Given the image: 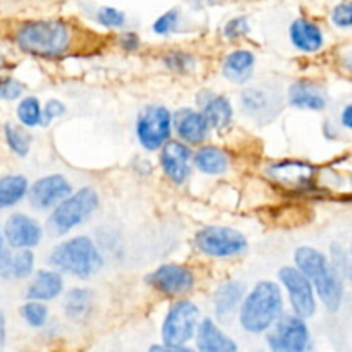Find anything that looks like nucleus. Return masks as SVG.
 Here are the masks:
<instances>
[{
	"label": "nucleus",
	"mask_w": 352,
	"mask_h": 352,
	"mask_svg": "<svg viewBox=\"0 0 352 352\" xmlns=\"http://www.w3.org/2000/svg\"><path fill=\"white\" fill-rule=\"evenodd\" d=\"M294 260L298 263V270L308 278L313 289H316L327 308L330 311H337L342 305V278L333 272L325 254L315 248L301 246L296 250Z\"/></svg>",
	"instance_id": "obj_1"
},
{
	"label": "nucleus",
	"mask_w": 352,
	"mask_h": 352,
	"mask_svg": "<svg viewBox=\"0 0 352 352\" xmlns=\"http://www.w3.org/2000/svg\"><path fill=\"white\" fill-rule=\"evenodd\" d=\"M16 43L26 54L54 58L67 52L71 33L62 21H30L17 30Z\"/></svg>",
	"instance_id": "obj_2"
},
{
	"label": "nucleus",
	"mask_w": 352,
	"mask_h": 352,
	"mask_svg": "<svg viewBox=\"0 0 352 352\" xmlns=\"http://www.w3.org/2000/svg\"><path fill=\"white\" fill-rule=\"evenodd\" d=\"M282 292L277 284L263 280L248 294L241 308V325L250 333H263L280 318Z\"/></svg>",
	"instance_id": "obj_3"
},
{
	"label": "nucleus",
	"mask_w": 352,
	"mask_h": 352,
	"mask_svg": "<svg viewBox=\"0 0 352 352\" xmlns=\"http://www.w3.org/2000/svg\"><path fill=\"white\" fill-rule=\"evenodd\" d=\"M50 263L65 274L88 278L103 267V258L89 237L78 236L58 244L52 251Z\"/></svg>",
	"instance_id": "obj_4"
},
{
	"label": "nucleus",
	"mask_w": 352,
	"mask_h": 352,
	"mask_svg": "<svg viewBox=\"0 0 352 352\" xmlns=\"http://www.w3.org/2000/svg\"><path fill=\"white\" fill-rule=\"evenodd\" d=\"M98 206V195L95 189L82 188L74 195L67 196L57 208L52 212L47 227L54 236H62L74 229L76 226L85 222Z\"/></svg>",
	"instance_id": "obj_5"
},
{
	"label": "nucleus",
	"mask_w": 352,
	"mask_h": 352,
	"mask_svg": "<svg viewBox=\"0 0 352 352\" xmlns=\"http://www.w3.org/2000/svg\"><path fill=\"white\" fill-rule=\"evenodd\" d=\"M199 309L191 301H179L168 311L162 327L164 346H184L198 329Z\"/></svg>",
	"instance_id": "obj_6"
},
{
	"label": "nucleus",
	"mask_w": 352,
	"mask_h": 352,
	"mask_svg": "<svg viewBox=\"0 0 352 352\" xmlns=\"http://www.w3.org/2000/svg\"><path fill=\"white\" fill-rule=\"evenodd\" d=\"M196 248L201 253L215 258H227L243 253L248 248V239L239 230L229 227H205L196 234Z\"/></svg>",
	"instance_id": "obj_7"
},
{
	"label": "nucleus",
	"mask_w": 352,
	"mask_h": 352,
	"mask_svg": "<svg viewBox=\"0 0 352 352\" xmlns=\"http://www.w3.org/2000/svg\"><path fill=\"white\" fill-rule=\"evenodd\" d=\"M272 352H308L309 332L306 323L294 315H284L275 322L267 339Z\"/></svg>",
	"instance_id": "obj_8"
},
{
	"label": "nucleus",
	"mask_w": 352,
	"mask_h": 352,
	"mask_svg": "<svg viewBox=\"0 0 352 352\" xmlns=\"http://www.w3.org/2000/svg\"><path fill=\"white\" fill-rule=\"evenodd\" d=\"M172 116L165 107H148L138 120V138L141 146L155 151L170 138Z\"/></svg>",
	"instance_id": "obj_9"
},
{
	"label": "nucleus",
	"mask_w": 352,
	"mask_h": 352,
	"mask_svg": "<svg viewBox=\"0 0 352 352\" xmlns=\"http://www.w3.org/2000/svg\"><path fill=\"white\" fill-rule=\"evenodd\" d=\"M282 284L287 289L289 299L294 308V316L305 320L311 318L316 311V302H315V292H313V285L309 284L308 278L292 267H284L278 272Z\"/></svg>",
	"instance_id": "obj_10"
},
{
	"label": "nucleus",
	"mask_w": 352,
	"mask_h": 352,
	"mask_svg": "<svg viewBox=\"0 0 352 352\" xmlns=\"http://www.w3.org/2000/svg\"><path fill=\"white\" fill-rule=\"evenodd\" d=\"M241 105L251 119L265 124L280 112L282 96L275 88L256 86V88H248L241 95Z\"/></svg>",
	"instance_id": "obj_11"
},
{
	"label": "nucleus",
	"mask_w": 352,
	"mask_h": 352,
	"mask_svg": "<svg viewBox=\"0 0 352 352\" xmlns=\"http://www.w3.org/2000/svg\"><path fill=\"white\" fill-rule=\"evenodd\" d=\"M146 282L164 294L177 296L191 291L195 285V274L182 265H162L148 275Z\"/></svg>",
	"instance_id": "obj_12"
},
{
	"label": "nucleus",
	"mask_w": 352,
	"mask_h": 352,
	"mask_svg": "<svg viewBox=\"0 0 352 352\" xmlns=\"http://www.w3.org/2000/svg\"><path fill=\"white\" fill-rule=\"evenodd\" d=\"M71 192L72 188L67 179L62 175H47L31 186L30 201L34 208L47 210L64 201L67 196H71Z\"/></svg>",
	"instance_id": "obj_13"
},
{
	"label": "nucleus",
	"mask_w": 352,
	"mask_h": 352,
	"mask_svg": "<svg viewBox=\"0 0 352 352\" xmlns=\"http://www.w3.org/2000/svg\"><path fill=\"white\" fill-rule=\"evenodd\" d=\"M267 174L278 184L292 189L308 188L315 179V167L306 162L285 160L268 165Z\"/></svg>",
	"instance_id": "obj_14"
},
{
	"label": "nucleus",
	"mask_w": 352,
	"mask_h": 352,
	"mask_svg": "<svg viewBox=\"0 0 352 352\" xmlns=\"http://www.w3.org/2000/svg\"><path fill=\"white\" fill-rule=\"evenodd\" d=\"M3 234H6L7 243L19 250L34 248L41 241V227L38 226L36 220L23 213L9 217L3 227Z\"/></svg>",
	"instance_id": "obj_15"
},
{
	"label": "nucleus",
	"mask_w": 352,
	"mask_h": 352,
	"mask_svg": "<svg viewBox=\"0 0 352 352\" xmlns=\"http://www.w3.org/2000/svg\"><path fill=\"white\" fill-rule=\"evenodd\" d=\"M189 158L191 151L179 141H167L162 146L160 164L167 177L175 184H182L189 174Z\"/></svg>",
	"instance_id": "obj_16"
},
{
	"label": "nucleus",
	"mask_w": 352,
	"mask_h": 352,
	"mask_svg": "<svg viewBox=\"0 0 352 352\" xmlns=\"http://www.w3.org/2000/svg\"><path fill=\"white\" fill-rule=\"evenodd\" d=\"M174 127L179 136L188 143H199L208 134V124L201 112L191 109H181L174 116Z\"/></svg>",
	"instance_id": "obj_17"
},
{
	"label": "nucleus",
	"mask_w": 352,
	"mask_h": 352,
	"mask_svg": "<svg viewBox=\"0 0 352 352\" xmlns=\"http://www.w3.org/2000/svg\"><path fill=\"white\" fill-rule=\"evenodd\" d=\"M196 330H198L196 342L199 352H237L236 342L229 339L212 320H203Z\"/></svg>",
	"instance_id": "obj_18"
},
{
	"label": "nucleus",
	"mask_w": 352,
	"mask_h": 352,
	"mask_svg": "<svg viewBox=\"0 0 352 352\" xmlns=\"http://www.w3.org/2000/svg\"><path fill=\"white\" fill-rule=\"evenodd\" d=\"M244 296V284L239 280H227L217 289L215 296H213V308H215V315L220 322L230 318L234 309L241 302Z\"/></svg>",
	"instance_id": "obj_19"
},
{
	"label": "nucleus",
	"mask_w": 352,
	"mask_h": 352,
	"mask_svg": "<svg viewBox=\"0 0 352 352\" xmlns=\"http://www.w3.org/2000/svg\"><path fill=\"white\" fill-rule=\"evenodd\" d=\"M64 289V282L57 272L41 270L34 275L33 282L28 287V299L36 301H50V299L57 298Z\"/></svg>",
	"instance_id": "obj_20"
},
{
	"label": "nucleus",
	"mask_w": 352,
	"mask_h": 352,
	"mask_svg": "<svg viewBox=\"0 0 352 352\" xmlns=\"http://www.w3.org/2000/svg\"><path fill=\"white\" fill-rule=\"evenodd\" d=\"M291 40L299 50L318 52L323 47V33L315 23L308 19H296L291 24Z\"/></svg>",
	"instance_id": "obj_21"
},
{
	"label": "nucleus",
	"mask_w": 352,
	"mask_h": 352,
	"mask_svg": "<svg viewBox=\"0 0 352 352\" xmlns=\"http://www.w3.org/2000/svg\"><path fill=\"white\" fill-rule=\"evenodd\" d=\"M289 102L291 105L299 109L322 110L325 109L327 100L323 96L322 89L309 81H298L289 88Z\"/></svg>",
	"instance_id": "obj_22"
},
{
	"label": "nucleus",
	"mask_w": 352,
	"mask_h": 352,
	"mask_svg": "<svg viewBox=\"0 0 352 352\" xmlns=\"http://www.w3.org/2000/svg\"><path fill=\"white\" fill-rule=\"evenodd\" d=\"M254 55L250 50H236L229 54L223 62V76L232 82H246L253 74Z\"/></svg>",
	"instance_id": "obj_23"
},
{
	"label": "nucleus",
	"mask_w": 352,
	"mask_h": 352,
	"mask_svg": "<svg viewBox=\"0 0 352 352\" xmlns=\"http://www.w3.org/2000/svg\"><path fill=\"white\" fill-rule=\"evenodd\" d=\"M34 256L30 250H19L16 253L7 251L0 260V275L6 278H24L33 272Z\"/></svg>",
	"instance_id": "obj_24"
},
{
	"label": "nucleus",
	"mask_w": 352,
	"mask_h": 352,
	"mask_svg": "<svg viewBox=\"0 0 352 352\" xmlns=\"http://www.w3.org/2000/svg\"><path fill=\"white\" fill-rule=\"evenodd\" d=\"M201 116L205 117L208 127L212 126L215 129H223L232 120V105L226 96H212L203 105Z\"/></svg>",
	"instance_id": "obj_25"
},
{
	"label": "nucleus",
	"mask_w": 352,
	"mask_h": 352,
	"mask_svg": "<svg viewBox=\"0 0 352 352\" xmlns=\"http://www.w3.org/2000/svg\"><path fill=\"white\" fill-rule=\"evenodd\" d=\"M195 164L205 174L219 175L229 168V157L226 155V151L219 150V148L205 146L196 151Z\"/></svg>",
	"instance_id": "obj_26"
},
{
	"label": "nucleus",
	"mask_w": 352,
	"mask_h": 352,
	"mask_svg": "<svg viewBox=\"0 0 352 352\" xmlns=\"http://www.w3.org/2000/svg\"><path fill=\"white\" fill-rule=\"evenodd\" d=\"M28 179L24 175H7L0 179V210L16 205L26 196Z\"/></svg>",
	"instance_id": "obj_27"
},
{
	"label": "nucleus",
	"mask_w": 352,
	"mask_h": 352,
	"mask_svg": "<svg viewBox=\"0 0 352 352\" xmlns=\"http://www.w3.org/2000/svg\"><path fill=\"white\" fill-rule=\"evenodd\" d=\"M64 311L72 320H85L91 311V294L86 289H71L65 294Z\"/></svg>",
	"instance_id": "obj_28"
},
{
	"label": "nucleus",
	"mask_w": 352,
	"mask_h": 352,
	"mask_svg": "<svg viewBox=\"0 0 352 352\" xmlns=\"http://www.w3.org/2000/svg\"><path fill=\"white\" fill-rule=\"evenodd\" d=\"M3 133H6L7 144H9V148L14 151V153L19 155V157L28 155V151H30V146H31L30 134L24 133L23 129H19V127L12 126V124H7V126L3 127Z\"/></svg>",
	"instance_id": "obj_29"
},
{
	"label": "nucleus",
	"mask_w": 352,
	"mask_h": 352,
	"mask_svg": "<svg viewBox=\"0 0 352 352\" xmlns=\"http://www.w3.org/2000/svg\"><path fill=\"white\" fill-rule=\"evenodd\" d=\"M17 117L28 127L41 124V105L38 98H34V96L24 98L17 107Z\"/></svg>",
	"instance_id": "obj_30"
},
{
	"label": "nucleus",
	"mask_w": 352,
	"mask_h": 352,
	"mask_svg": "<svg viewBox=\"0 0 352 352\" xmlns=\"http://www.w3.org/2000/svg\"><path fill=\"white\" fill-rule=\"evenodd\" d=\"M21 313H23L24 320H26L31 327H43L45 323H47V306L41 305V302H26V305L21 308Z\"/></svg>",
	"instance_id": "obj_31"
},
{
	"label": "nucleus",
	"mask_w": 352,
	"mask_h": 352,
	"mask_svg": "<svg viewBox=\"0 0 352 352\" xmlns=\"http://www.w3.org/2000/svg\"><path fill=\"white\" fill-rule=\"evenodd\" d=\"M165 64H167L168 69L172 71H191L195 67V60L189 54H182V52H174V54H168L165 57Z\"/></svg>",
	"instance_id": "obj_32"
},
{
	"label": "nucleus",
	"mask_w": 352,
	"mask_h": 352,
	"mask_svg": "<svg viewBox=\"0 0 352 352\" xmlns=\"http://www.w3.org/2000/svg\"><path fill=\"white\" fill-rule=\"evenodd\" d=\"M96 17H98V23L103 24L105 28H119L122 26L126 17H124V12L113 9V7H102V9L96 12Z\"/></svg>",
	"instance_id": "obj_33"
},
{
	"label": "nucleus",
	"mask_w": 352,
	"mask_h": 352,
	"mask_svg": "<svg viewBox=\"0 0 352 352\" xmlns=\"http://www.w3.org/2000/svg\"><path fill=\"white\" fill-rule=\"evenodd\" d=\"M332 265L330 267L333 268L339 277H349V256H347L346 251L342 250V246H337L333 244L332 246Z\"/></svg>",
	"instance_id": "obj_34"
},
{
	"label": "nucleus",
	"mask_w": 352,
	"mask_h": 352,
	"mask_svg": "<svg viewBox=\"0 0 352 352\" xmlns=\"http://www.w3.org/2000/svg\"><path fill=\"white\" fill-rule=\"evenodd\" d=\"M24 86L17 79L2 78L0 79V98L2 100H16L23 95Z\"/></svg>",
	"instance_id": "obj_35"
},
{
	"label": "nucleus",
	"mask_w": 352,
	"mask_h": 352,
	"mask_svg": "<svg viewBox=\"0 0 352 352\" xmlns=\"http://www.w3.org/2000/svg\"><path fill=\"white\" fill-rule=\"evenodd\" d=\"M250 31V24H248V17H234L232 21L226 24V30L223 34L230 40H236V38L244 36V34Z\"/></svg>",
	"instance_id": "obj_36"
},
{
	"label": "nucleus",
	"mask_w": 352,
	"mask_h": 352,
	"mask_svg": "<svg viewBox=\"0 0 352 352\" xmlns=\"http://www.w3.org/2000/svg\"><path fill=\"white\" fill-rule=\"evenodd\" d=\"M332 19L337 26L340 28H351L352 23V6L349 2L339 3V6L333 9Z\"/></svg>",
	"instance_id": "obj_37"
},
{
	"label": "nucleus",
	"mask_w": 352,
	"mask_h": 352,
	"mask_svg": "<svg viewBox=\"0 0 352 352\" xmlns=\"http://www.w3.org/2000/svg\"><path fill=\"white\" fill-rule=\"evenodd\" d=\"M177 23V10H168L164 16L158 17L153 24V31L158 34H165L172 30Z\"/></svg>",
	"instance_id": "obj_38"
},
{
	"label": "nucleus",
	"mask_w": 352,
	"mask_h": 352,
	"mask_svg": "<svg viewBox=\"0 0 352 352\" xmlns=\"http://www.w3.org/2000/svg\"><path fill=\"white\" fill-rule=\"evenodd\" d=\"M65 110V107L62 105L58 100H50V102H47V105H45V109L41 110V122H48V120H54L55 117L62 116Z\"/></svg>",
	"instance_id": "obj_39"
},
{
	"label": "nucleus",
	"mask_w": 352,
	"mask_h": 352,
	"mask_svg": "<svg viewBox=\"0 0 352 352\" xmlns=\"http://www.w3.org/2000/svg\"><path fill=\"white\" fill-rule=\"evenodd\" d=\"M120 45H122L126 50H136V48L140 47V38L134 33H126L120 38Z\"/></svg>",
	"instance_id": "obj_40"
},
{
	"label": "nucleus",
	"mask_w": 352,
	"mask_h": 352,
	"mask_svg": "<svg viewBox=\"0 0 352 352\" xmlns=\"http://www.w3.org/2000/svg\"><path fill=\"white\" fill-rule=\"evenodd\" d=\"M148 352H195L192 349H189V347H184V346H151L150 351Z\"/></svg>",
	"instance_id": "obj_41"
},
{
	"label": "nucleus",
	"mask_w": 352,
	"mask_h": 352,
	"mask_svg": "<svg viewBox=\"0 0 352 352\" xmlns=\"http://www.w3.org/2000/svg\"><path fill=\"white\" fill-rule=\"evenodd\" d=\"M351 113H352L351 105H347L346 109H344V112H342V124H344V126H346V127H351V126H352Z\"/></svg>",
	"instance_id": "obj_42"
},
{
	"label": "nucleus",
	"mask_w": 352,
	"mask_h": 352,
	"mask_svg": "<svg viewBox=\"0 0 352 352\" xmlns=\"http://www.w3.org/2000/svg\"><path fill=\"white\" fill-rule=\"evenodd\" d=\"M6 344V318L3 315L0 313V347Z\"/></svg>",
	"instance_id": "obj_43"
},
{
	"label": "nucleus",
	"mask_w": 352,
	"mask_h": 352,
	"mask_svg": "<svg viewBox=\"0 0 352 352\" xmlns=\"http://www.w3.org/2000/svg\"><path fill=\"white\" fill-rule=\"evenodd\" d=\"M6 253H7V250L3 248V239H2V236H0V260H2L3 254H6Z\"/></svg>",
	"instance_id": "obj_44"
}]
</instances>
